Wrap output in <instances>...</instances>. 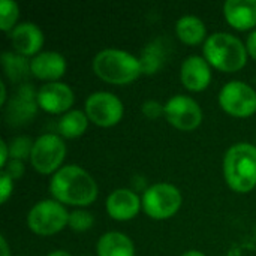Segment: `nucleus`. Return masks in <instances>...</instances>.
<instances>
[{
    "instance_id": "1",
    "label": "nucleus",
    "mask_w": 256,
    "mask_h": 256,
    "mask_svg": "<svg viewBox=\"0 0 256 256\" xmlns=\"http://www.w3.org/2000/svg\"><path fill=\"white\" fill-rule=\"evenodd\" d=\"M52 200L63 206L84 208L92 206L99 194L96 180L80 165H63L50 180Z\"/></svg>"
},
{
    "instance_id": "2",
    "label": "nucleus",
    "mask_w": 256,
    "mask_h": 256,
    "mask_svg": "<svg viewBox=\"0 0 256 256\" xmlns=\"http://www.w3.org/2000/svg\"><path fill=\"white\" fill-rule=\"evenodd\" d=\"M92 69L98 78L108 84L126 86L142 75L140 57L120 48H105L92 62Z\"/></svg>"
},
{
    "instance_id": "3",
    "label": "nucleus",
    "mask_w": 256,
    "mask_h": 256,
    "mask_svg": "<svg viewBox=\"0 0 256 256\" xmlns=\"http://www.w3.org/2000/svg\"><path fill=\"white\" fill-rule=\"evenodd\" d=\"M224 177L237 194H249L256 188V146L237 142L224 156Z\"/></svg>"
},
{
    "instance_id": "4",
    "label": "nucleus",
    "mask_w": 256,
    "mask_h": 256,
    "mask_svg": "<svg viewBox=\"0 0 256 256\" xmlns=\"http://www.w3.org/2000/svg\"><path fill=\"white\" fill-rule=\"evenodd\" d=\"M204 58L222 72H238L248 63V50L243 40L228 32H216L202 45Z\"/></svg>"
},
{
    "instance_id": "5",
    "label": "nucleus",
    "mask_w": 256,
    "mask_h": 256,
    "mask_svg": "<svg viewBox=\"0 0 256 256\" xmlns=\"http://www.w3.org/2000/svg\"><path fill=\"white\" fill-rule=\"evenodd\" d=\"M142 210L154 220H166L177 214L183 204V195L180 189L171 183H154L148 186L142 195Z\"/></svg>"
},
{
    "instance_id": "6",
    "label": "nucleus",
    "mask_w": 256,
    "mask_h": 256,
    "mask_svg": "<svg viewBox=\"0 0 256 256\" xmlns=\"http://www.w3.org/2000/svg\"><path fill=\"white\" fill-rule=\"evenodd\" d=\"M69 225V212L56 200H42L36 202L27 214L28 230L40 237L58 234Z\"/></svg>"
},
{
    "instance_id": "7",
    "label": "nucleus",
    "mask_w": 256,
    "mask_h": 256,
    "mask_svg": "<svg viewBox=\"0 0 256 256\" xmlns=\"http://www.w3.org/2000/svg\"><path fill=\"white\" fill-rule=\"evenodd\" d=\"M66 158V144L57 134H44L34 140L30 154V164L42 176L56 174Z\"/></svg>"
},
{
    "instance_id": "8",
    "label": "nucleus",
    "mask_w": 256,
    "mask_h": 256,
    "mask_svg": "<svg viewBox=\"0 0 256 256\" xmlns=\"http://www.w3.org/2000/svg\"><path fill=\"white\" fill-rule=\"evenodd\" d=\"M84 112L93 124L100 128H111L122 122L124 105L122 99L114 93L100 90L87 96Z\"/></svg>"
},
{
    "instance_id": "9",
    "label": "nucleus",
    "mask_w": 256,
    "mask_h": 256,
    "mask_svg": "<svg viewBox=\"0 0 256 256\" xmlns=\"http://www.w3.org/2000/svg\"><path fill=\"white\" fill-rule=\"evenodd\" d=\"M219 105L232 117L248 118L256 112V90L244 81H230L219 92Z\"/></svg>"
},
{
    "instance_id": "10",
    "label": "nucleus",
    "mask_w": 256,
    "mask_h": 256,
    "mask_svg": "<svg viewBox=\"0 0 256 256\" xmlns=\"http://www.w3.org/2000/svg\"><path fill=\"white\" fill-rule=\"evenodd\" d=\"M204 114L200 104L186 94H176L165 102V120L178 130L192 132L202 123Z\"/></svg>"
},
{
    "instance_id": "11",
    "label": "nucleus",
    "mask_w": 256,
    "mask_h": 256,
    "mask_svg": "<svg viewBox=\"0 0 256 256\" xmlns=\"http://www.w3.org/2000/svg\"><path fill=\"white\" fill-rule=\"evenodd\" d=\"M38 92L30 84H21L4 105V120L12 128L30 123L38 114Z\"/></svg>"
},
{
    "instance_id": "12",
    "label": "nucleus",
    "mask_w": 256,
    "mask_h": 256,
    "mask_svg": "<svg viewBox=\"0 0 256 256\" xmlns=\"http://www.w3.org/2000/svg\"><path fill=\"white\" fill-rule=\"evenodd\" d=\"M38 105L48 114H66L75 102L74 90L62 81L45 82L38 88Z\"/></svg>"
},
{
    "instance_id": "13",
    "label": "nucleus",
    "mask_w": 256,
    "mask_h": 256,
    "mask_svg": "<svg viewBox=\"0 0 256 256\" xmlns=\"http://www.w3.org/2000/svg\"><path fill=\"white\" fill-rule=\"evenodd\" d=\"M106 213L111 219L117 222H128L138 216L142 210L141 196L129 188L114 189L105 201Z\"/></svg>"
},
{
    "instance_id": "14",
    "label": "nucleus",
    "mask_w": 256,
    "mask_h": 256,
    "mask_svg": "<svg viewBox=\"0 0 256 256\" xmlns=\"http://www.w3.org/2000/svg\"><path fill=\"white\" fill-rule=\"evenodd\" d=\"M10 44L15 52L24 57H34L40 52L45 36L40 27L32 21L18 22V26L9 33Z\"/></svg>"
},
{
    "instance_id": "15",
    "label": "nucleus",
    "mask_w": 256,
    "mask_h": 256,
    "mask_svg": "<svg viewBox=\"0 0 256 256\" xmlns=\"http://www.w3.org/2000/svg\"><path fill=\"white\" fill-rule=\"evenodd\" d=\"M180 81L189 92H202L212 82V66L204 56H189L180 66Z\"/></svg>"
},
{
    "instance_id": "16",
    "label": "nucleus",
    "mask_w": 256,
    "mask_h": 256,
    "mask_svg": "<svg viewBox=\"0 0 256 256\" xmlns=\"http://www.w3.org/2000/svg\"><path fill=\"white\" fill-rule=\"evenodd\" d=\"M68 63L63 54L57 51H40L38 56L30 58V72L32 76L46 81L56 82L66 74Z\"/></svg>"
},
{
    "instance_id": "17",
    "label": "nucleus",
    "mask_w": 256,
    "mask_h": 256,
    "mask_svg": "<svg viewBox=\"0 0 256 256\" xmlns=\"http://www.w3.org/2000/svg\"><path fill=\"white\" fill-rule=\"evenodd\" d=\"M224 16L236 30H250L256 26V0H226Z\"/></svg>"
},
{
    "instance_id": "18",
    "label": "nucleus",
    "mask_w": 256,
    "mask_h": 256,
    "mask_svg": "<svg viewBox=\"0 0 256 256\" xmlns=\"http://www.w3.org/2000/svg\"><path fill=\"white\" fill-rule=\"evenodd\" d=\"M98 256H135V244L129 236L110 231L99 237L96 243Z\"/></svg>"
},
{
    "instance_id": "19",
    "label": "nucleus",
    "mask_w": 256,
    "mask_h": 256,
    "mask_svg": "<svg viewBox=\"0 0 256 256\" xmlns=\"http://www.w3.org/2000/svg\"><path fill=\"white\" fill-rule=\"evenodd\" d=\"M176 34L186 45H200L207 40V27L196 15H184L176 22Z\"/></svg>"
},
{
    "instance_id": "20",
    "label": "nucleus",
    "mask_w": 256,
    "mask_h": 256,
    "mask_svg": "<svg viewBox=\"0 0 256 256\" xmlns=\"http://www.w3.org/2000/svg\"><path fill=\"white\" fill-rule=\"evenodd\" d=\"M0 63L6 78L10 82H21L32 75L30 72V58L15 52V51H4L2 52Z\"/></svg>"
},
{
    "instance_id": "21",
    "label": "nucleus",
    "mask_w": 256,
    "mask_h": 256,
    "mask_svg": "<svg viewBox=\"0 0 256 256\" xmlns=\"http://www.w3.org/2000/svg\"><path fill=\"white\" fill-rule=\"evenodd\" d=\"M88 117L82 110H70L66 114H63L58 120V132L62 138H68V140H74L78 138L81 135H84V132L88 128Z\"/></svg>"
},
{
    "instance_id": "22",
    "label": "nucleus",
    "mask_w": 256,
    "mask_h": 256,
    "mask_svg": "<svg viewBox=\"0 0 256 256\" xmlns=\"http://www.w3.org/2000/svg\"><path fill=\"white\" fill-rule=\"evenodd\" d=\"M166 45L164 39H156L150 42L141 52L140 62L142 66V74L146 75H153L160 70V68L165 63V56H166Z\"/></svg>"
},
{
    "instance_id": "23",
    "label": "nucleus",
    "mask_w": 256,
    "mask_h": 256,
    "mask_svg": "<svg viewBox=\"0 0 256 256\" xmlns=\"http://www.w3.org/2000/svg\"><path fill=\"white\" fill-rule=\"evenodd\" d=\"M20 6L14 0H0V28L10 33L18 26Z\"/></svg>"
},
{
    "instance_id": "24",
    "label": "nucleus",
    "mask_w": 256,
    "mask_h": 256,
    "mask_svg": "<svg viewBox=\"0 0 256 256\" xmlns=\"http://www.w3.org/2000/svg\"><path fill=\"white\" fill-rule=\"evenodd\" d=\"M8 144H9L10 159L22 160V162H24L26 159H30V154H32V150H33V144H34V141H33L30 136L20 135V136L12 138Z\"/></svg>"
},
{
    "instance_id": "25",
    "label": "nucleus",
    "mask_w": 256,
    "mask_h": 256,
    "mask_svg": "<svg viewBox=\"0 0 256 256\" xmlns=\"http://www.w3.org/2000/svg\"><path fill=\"white\" fill-rule=\"evenodd\" d=\"M94 225V218L90 212L84 208H76L69 213V228L75 232L90 231Z\"/></svg>"
},
{
    "instance_id": "26",
    "label": "nucleus",
    "mask_w": 256,
    "mask_h": 256,
    "mask_svg": "<svg viewBox=\"0 0 256 256\" xmlns=\"http://www.w3.org/2000/svg\"><path fill=\"white\" fill-rule=\"evenodd\" d=\"M141 112L148 118V120H156L160 117H165V104H160L158 100H146L141 105Z\"/></svg>"
},
{
    "instance_id": "27",
    "label": "nucleus",
    "mask_w": 256,
    "mask_h": 256,
    "mask_svg": "<svg viewBox=\"0 0 256 256\" xmlns=\"http://www.w3.org/2000/svg\"><path fill=\"white\" fill-rule=\"evenodd\" d=\"M2 171L4 174H8L12 180H20L24 176V172H26V166H24V162L22 160L10 159Z\"/></svg>"
},
{
    "instance_id": "28",
    "label": "nucleus",
    "mask_w": 256,
    "mask_h": 256,
    "mask_svg": "<svg viewBox=\"0 0 256 256\" xmlns=\"http://www.w3.org/2000/svg\"><path fill=\"white\" fill-rule=\"evenodd\" d=\"M12 192H14V180L2 171L0 172V202L6 204Z\"/></svg>"
},
{
    "instance_id": "29",
    "label": "nucleus",
    "mask_w": 256,
    "mask_h": 256,
    "mask_svg": "<svg viewBox=\"0 0 256 256\" xmlns=\"http://www.w3.org/2000/svg\"><path fill=\"white\" fill-rule=\"evenodd\" d=\"M0 150H2V153H0V166L3 170L6 166V164L10 160V153H9V144H8V141H4V140L0 141Z\"/></svg>"
},
{
    "instance_id": "30",
    "label": "nucleus",
    "mask_w": 256,
    "mask_h": 256,
    "mask_svg": "<svg viewBox=\"0 0 256 256\" xmlns=\"http://www.w3.org/2000/svg\"><path fill=\"white\" fill-rule=\"evenodd\" d=\"M246 50H248L249 57H252L254 60H256V30H254L248 36V39H246Z\"/></svg>"
},
{
    "instance_id": "31",
    "label": "nucleus",
    "mask_w": 256,
    "mask_h": 256,
    "mask_svg": "<svg viewBox=\"0 0 256 256\" xmlns=\"http://www.w3.org/2000/svg\"><path fill=\"white\" fill-rule=\"evenodd\" d=\"M0 90H2V93H0V105L2 106H4L6 104H8V90H6V82L4 81H0Z\"/></svg>"
},
{
    "instance_id": "32",
    "label": "nucleus",
    "mask_w": 256,
    "mask_h": 256,
    "mask_svg": "<svg viewBox=\"0 0 256 256\" xmlns=\"http://www.w3.org/2000/svg\"><path fill=\"white\" fill-rule=\"evenodd\" d=\"M0 246H2V256H10V249H9L8 240L3 236L0 237Z\"/></svg>"
},
{
    "instance_id": "33",
    "label": "nucleus",
    "mask_w": 256,
    "mask_h": 256,
    "mask_svg": "<svg viewBox=\"0 0 256 256\" xmlns=\"http://www.w3.org/2000/svg\"><path fill=\"white\" fill-rule=\"evenodd\" d=\"M46 256H72L69 252H66V250H54V252H51V254H48Z\"/></svg>"
},
{
    "instance_id": "34",
    "label": "nucleus",
    "mask_w": 256,
    "mask_h": 256,
    "mask_svg": "<svg viewBox=\"0 0 256 256\" xmlns=\"http://www.w3.org/2000/svg\"><path fill=\"white\" fill-rule=\"evenodd\" d=\"M180 256H206L202 252H200V250H188V252H184L183 255Z\"/></svg>"
}]
</instances>
